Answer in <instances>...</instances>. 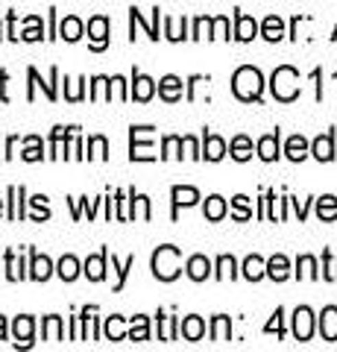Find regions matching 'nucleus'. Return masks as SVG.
<instances>
[{
	"mask_svg": "<svg viewBox=\"0 0 337 352\" xmlns=\"http://www.w3.org/2000/svg\"><path fill=\"white\" fill-rule=\"evenodd\" d=\"M232 94L244 103H258L264 94V76L253 65H241L232 76Z\"/></svg>",
	"mask_w": 337,
	"mask_h": 352,
	"instance_id": "f257e3e1",
	"label": "nucleus"
},
{
	"mask_svg": "<svg viewBox=\"0 0 337 352\" xmlns=\"http://www.w3.org/2000/svg\"><path fill=\"white\" fill-rule=\"evenodd\" d=\"M270 91L279 103H293L299 97V71L290 65H279L270 76Z\"/></svg>",
	"mask_w": 337,
	"mask_h": 352,
	"instance_id": "f03ea898",
	"label": "nucleus"
},
{
	"mask_svg": "<svg viewBox=\"0 0 337 352\" xmlns=\"http://www.w3.org/2000/svg\"><path fill=\"white\" fill-rule=\"evenodd\" d=\"M182 273V250L165 244L153 252V276L159 282H173Z\"/></svg>",
	"mask_w": 337,
	"mask_h": 352,
	"instance_id": "7ed1b4c3",
	"label": "nucleus"
},
{
	"mask_svg": "<svg viewBox=\"0 0 337 352\" xmlns=\"http://www.w3.org/2000/svg\"><path fill=\"white\" fill-rule=\"evenodd\" d=\"M147 135H153V126H132L129 129V159L132 162H153L156 159L153 144L144 141Z\"/></svg>",
	"mask_w": 337,
	"mask_h": 352,
	"instance_id": "20e7f679",
	"label": "nucleus"
},
{
	"mask_svg": "<svg viewBox=\"0 0 337 352\" xmlns=\"http://www.w3.org/2000/svg\"><path fill=\"white\" fill-rule=\"evenodd\" d=\"M314 320H317V317H314L311 308H308V305H299L297 311H293V338L302 340V344H305V340H311V335H314Z\"/></svg>",
	"mask_w": 337,
	"mask_h": 352,
	"instance_id": "39448f33",
	"label": "nucleus"
},
{
	"mask_svg": "<svg viewBox=\"0 0 337 352\" xmlns=\"http://www.w3.org/2000/svg\"><path fill=\"white\" fill-rule=\"evenodd\" d=\"M27 76H30V91H27V100H36V85H41L45 88V94H47V100H56V80H59V68H50V82H41V76H38V71L36 68H30L27 71Z\"/></svg>",
	"mask_w": 337,
	"mask_h": 352,
	"instance_id": "423d86ee",
	"label": "nucleus"
},
{
	"mask_svg": "<svg viewBox=\"0 0 337 352\" xmlns=\"http://www.w3.org/2000/svg\"><path fill=\"white\" fill-rule=\"evenodd\" d=\"M89 38H91V50H106L108 47V18L106 15H94L89 21Z\"/></svg>",
	"mask_w": 337,
	"mask_h": 352,
	"instance_id": "0eeeda50",
	"label": "nucleus"
},
{
	"mask_svg": "<svg viewBox=\"0 0 337 352\" xmlns=\"http://www.w3.org/2000/svg\"><path fill=\"white\" fill-rule=\"evenodd\" d=\"M170 197H173V220L179 217V208H188V206L200 203V191L191 188V185H173Z\"/></svg>",
	"mask_w": 337,
	"mask_h": 352,
	"instance_id": "6e6552de",
	"label": "nucleus"
},
{
	"mask_svg": "<svg viewBox=\"0 0 337 352\" xmlns=\"http://www.w3.org/2000/svg\"><path fill=\"white\" fill-rule=\"evenodd\" d=\"M153 94H156V80H150L141 71H132V91H129V97L138 103H147L153 100Z\"/></svg>",
	"mask_w": 337,
	"mask_h": 352,
	"instance_id": "1a4fd4ad",
	"label": "nucleus"
},
{
	"mask_svg": "<svg viewBox=\"0 0 337 352\" xmlns=\"http://www.w3.org/2000/svg\"><path fill=\"white\" fill-rule=\"evenodd\" d=\"M311 156L317 162H334V129L323 132L311 141Z\"/></svg>",
	"mask_w": 337,
	"mask_h": 352,
	"instance_id": "9d476101",
	"label": "nucleus"
},
{
	"mask_svg": "<svg viewBox=\"0 0 337 352\" xmlns=\"http://www.w3.org/2000/svg\"><path fill=\"white\" fill-rule=\"evenodd\" d=\"M279 138H281V132H267V135H261L258 138V159L261 162H276L281 156V150H279Z\"/></svg>",
	"mask_w": 337,
	"mask_h": 352,
	"instance_id": "9b49d317",
	"label": "nucleus"
},
{
	"mask_svg": "<svg viewBox=\"0 0 337 352\" xmlns=\"http://www.w3.org/2000/svg\"><path fill=\"white\" fill-rule=\"evenodd\" d=\"M32 332H36V320H32L30 314L15 317V323H12L15 346H32Z\"/></svg>",
	"mask_w": 337,
	"mask_h": 352,
	"instance_id": "f8f14e48",
	"label": "nucleus"
},
{
	"mask_svg": "<svg viewBox=\"0 0 337 352\" xmlns=\"http://www.w3.org/2000/svg\"><path fill=\"white\" fill-rule=\"evenodd\" d=\"M226 141L220 135H214V132H202V159L209 162H220L226 156Z\"/></svg>",
	"mask_w": 337,
	"mask_h": 352,
	"instance_id": "ddd939ff",
	"label": "nucleus"
},
{
	"mask_svg": "<svg viewBox=\"0 0 337 352\" xmlns=\"http://www.w3.org/2000/svg\"><path fill=\"white\" fill-rule=\"evenodd\" d=\"M106 261H108V250H100L97 256H89L82 264V273L91 282H103L106 279Z\"/></svg>",
	"mask_w": 337,
	"mask_h": 352,
	"instance_id": "4468645a",
	"label": "nucleus"
},
{
	"mask_svg": "<svg viewBox=\"0 0 337 352\" xmlns=\"http://www.w3.org/2000/svg\"><path fill=\"white\" fill-rule=\"evenodd\" d=\"M258 36V24H255V18H249L244 15L241 9H235V36L237 41H253Z\"/></svg>",
	"mask_w": 337,
	"mask_h": 352,
	"instance_id": "2eb2a0df",
	"label": "nucleus"
},
{
	"mask_svg": "<svg viewBox=\"0 0 337 352\" xmlns=\"http://www.w3.org/2000/svg\"><path fill=\"white\" fill-rule=\"evenodd\" d=\"M182 80L179 76H173V74H167V76H161L159 80V97L165 103H176V100H182Z\"/></svg>",
	"mask_w": 337,
	"mask_h": 352,
	"instance_id": "dca6fc26",
	"label": "nucleus"
},
{
	"mask_svg": "<svg viewBox=\"0 0 337 352\" xmlns=\"http://www.w3.org/2000/svg\"><path fill=\"white\" fill-rule=\"evenodd\" d=\"M30 279H36V282H47L53 276V261L47 256H38L36 250H30Z\"/></svg>",
	"mask_w": 337,
	"mask_h": 352,
	"instance_id": "f3484780",
	"label": "nucleus"
},
{
	"mask_svg": "<svg viewBox=\"0 0 337 352\" xmlns=\"http://www.w3.org/2000/svg\"><path fill=\"white\" fill-rule=\"evenodd\" d=\"M320 335L323 340L334 344L337 340V305H325L323 314H320Z\"/></svg>",
	"mask_w": 337,
	"mask_h": 352,
	"instance_id": "a211bd4d",
	"label": "nucleus"
},
{
	"mask_svg": "<svg viewBox=\"0 0 337 352\" xmlns=\"http://www.w3.org/2000/svg\"><path fill=\"white\" fill-rule=\"evenodd\" d=\"M185 270H188V279L191 282H205L211 276V261L205 256H191L188 264H185Z\"/></svg>",
	"mask_w": 337,
	"mask_h": 352,
	"instance_id": "6ab92c4d",
	"label": "nucleus"
},
{
	"mask_svg": "<svg viewBox=\"0 0 337 352\" xmlns=\"http://www.w3.org/2000/svg\"><path fill=\"white\" fill-rule=\"evenodd\" d=\"M73 129L77 126H53V132H50V159H62L65 144H68V138L73 135Z\"/></svg>",
	"mask_w": 337,
	"mask_h": 352,
	"instance_id": "aec40b11",
	"label": "nucleus"
},
{
	"mask_svg": "<svg viewBox=\"0 0 337 352\" xmlns=\"http://www.w3.org/2000/svg\"><path fill=\"white\" fill-rule=\"evenodd\" d=\"M179 335L185 338V340H202V335H205V323H202V317H197V314H191V317H185V320L179 323Z\"/></svg>",
	"mask_w": 337,
	"mask_h": 352,
	"instance_id": "412c9836",
	"label": "nucleus"
},
{
	"mask_svg": "<svg viewBox=\"0 0 337 352\" xmlns=\"http://www.w3.org/2000/svg\"><path fill=\"white\" fill-rule=\"evenodd\" d=\"M24 185H9V220H24Z\"/></svg>",
	"mask_w": 337,
	"mask_h": 352,
	"instance_id": "4be33fe9",
	"label": "nucleus"
},
{
	"mask_svg": "<svg viewBox=\"0 0 337 352\" xmlns=\"http://www.w3.org/2000/svg\"><path fill=\"white\" fill-rule=\"evenodd\" d=\"M267 276L273 279V282H285L290 276V261H288V256L276 252L273 258H267Z\"/></svg>",
	"mask_w": 337,
	"mask_h": 352,
	"instance_id": "5701e85b",
	"label": "nucleus"
},
{
	"mask_svg": "<svg viewBox=\"0 0 337 352\" xmlns=\"http://www.w3.org/2000/svg\"><path fill=\"white\" fill-rule=\"evenodd\" d=\"M311 153V144L305 141V135H290L285 144V156L290 162H305V156Z\"/></svg>",
	"mask_w": 337,
	"mask_h": 352,
	"instance_id": "b1692460",
	"label": "nucleus"
},
{
	"mask_svg": "<svg viewBox=\"0 0 337 352\" xmlns=\"http://www.w3.org/2000/svg\"><path fill=\"white\" fill-rule=\"evenodd\" d=\"M82 32H85V24H82L77 15H68L59 24V38H65V41H80Z\"/></svg>",
	"mask_w": 337,
	"mask_h": 352,
	"instance_id": "393cba45",
	"label": "nucleus"
},
{
	"mask_svg": "<svg viewBox=\"0 0 337 352\" xmlns=\"http://www.w3.org/2000/svg\"><path fill=\"white\" fill-rule=\"evenodd\" d=\"M226 212H229V206H226V200L220 194H211L209 200H205V208H202V214L205 220H211V223H217V220H223Z\"/></svg>",
	"mask_w": 337,
	"mask_h": 352,
	"instance_id": "a878e982",
	"label": "nucleus"
},
{
	"mask_svg": "<svg viewBox=\"0 0 337 352\" xmlns=\"http://www.w3.org/2000/svg\"><path fill=\"white\" fill-rule=\"evenodd\" d=\"M264 276H267V261L261 258V256H246L244 258V279L258 282V279H264Z\"/></svg>",
	"mask_w": 337,
	"mask_h": 352,
	"instance_id": "bb28decb",
	"label": "nucleus"
},
{
	"mask_svg": "<svg viewBox=\"0 0 337 352\" xmlns=\"http://www.w3.org/2000/svg\"><path fill=\"white\" fill-rule=\"evenodd\" d=\"M261 36H264L267 41H281L285 38V21H281L279 15H267L264 24H261Z\"/></svg>",
	"mask_w": 337,
	"mask_h": 352,
	"instance_id": "cd10ccee",
	"label": "nucleus"
},
{
	"mask_svg": "<svg viewBox=\"0 0 337 352\" xmlns=\"http://www.w3.org/2000/svg\"><path fill=\"white\" fill-rule=\"evenodd\" d=\"M229 156L235 162H249L253 159V141H249L246 135H235L232 144H229Z\"/></svg>",
	"mask_w": 337,
	"mask_h": 352,
	"instance_id": "c85d7f7f",
	"label": "nucleus"
},
{
	"mask_svg": "<svg viewBox=\"0 0 337 352\" xmlns=\"http://www.w3.org/2000/svg\"><path fill=\"white\" fill-rule=\"evenodd\" d=\"M317 217L323 220V223H332V220H337V197L334 194H325L317 200Z\"/></svg>",
	"mask_w": 337,
	"mask_h": 352,
	"instance_id": "c756f323",
	"label": "nucleus"
},
{
	"mask_svg": "<svg viewBox=\"0 0 337 352\" xmlns=\"http://www.w3.org/2000/svg\"><path fill=\"white\" fill-rule=\"evenodd\" d=\"M41 338L45 340H62L65 338V329H62V317L50 314L41 320Z\"/></svg>",
	"mask_w": 337,
	"mask_h": 352,
	"instance_id": "7c9ffc66",
	"label": "nucleus"
},
{
	"mask_svg": "<svg viewBox=\"0 0 337 352\" xmlns=\"http://www.w3.org/2000/svg\"><path fill=\"white\" fill-rule=\"evenodd\" d=\"M323 273L317 270V258L314 256H299L297 258V279H320Z\"/></svg>",
	"mask_w": 337,
	"mask_h": 352,
	"instance_id": "2f4dec72",
	"label": "nucleus"
},
{
	"mask_svg": "<svg viewBox=\"0 0 337 352\" xmlns=\"http://www.w3.org/2000/svg\"><path fill=\"white\" fill-rule=\"evenodd\" d=\"M159 317V340H176L179 338V320L176 317H165V314H156Z\"/></svg>",
	"mask_w": 337,
	"mask_h": 352,
	"instance_id": "473e14b6",
	"label": "nucleus"
},
{
	"mask_svg": "<svg viewBox=\"0 0 337 352\" xmlns=\"http://www.w3.org/2000/svg\"><path fill=\"white\" fill-rule=\"evenodd\" d=\"M229 338H232V320L226 314H217L211 320V340L220 344V340H229Z\"/></svg>",
	"mask_w": 337,
	"mask_h": 352,
	"instance_id": "72a5a7b5",
	"label": "nucleus"
},
{
	"mask_svg": "<svg viewBox=\"0 0 337 352\" xmlns=\"http://www.w3.org/2000/svg\"><path fill=\"white\" fill-rule=\"evenodd\" d=\"M56 273H59L62 282H73V279L80 276V261L73 258V256H62V261L56 264Z\"/></svg>",
	"mask_w": 337,
	"mask_h": 352,
	"instance_id": "f704fd0d",
	"label": "nucleus"
},
{
	"mask_svg": "<svg viewBox=\"0 0 337 352\" xmlns=\"http://www.w3.org/2000/svg\"><path fill=\"white\" fill-rule=\"evenodd\" d=\"M103 332L108 340H124L129 338V332L124 329V317L121 314H112V317H106V326H103Z\"/></svg>",
	"mask_w": 337,
	"mask_h": 352,
	"instance_id": "c9c22d12",
	"label": "nucleus"
},
{
	"mask_svg": "<svg viewBox=\"0 0 337 352\" xmlns=\"http://www.w3.org/2000/svg\"><path fill=\"white\" fill-rule=\"evenodd\" d=\"M21 159H24V162H41V159H45V144H41L38 135H30L24 141V153H21Z\"/></svg>",
	"mask_w": 337,
	"mask_h": 352,
	"instance_id": "e433bc0d",
	"label": "nucleus"
},
{
	"mask_svg": "<svg viewBox=\"0 0 337 352\" xmlns=\"http://www.w3.org/2000/svg\"><path fill=\"white\" fill-rule=\"evenodd\" d=\"M182 147L185 141L179 135H165V141H161V159H182Z\"/></svg>",
	"mask_w": 337,
	"mask_h": 352,
	"instance_id": "4c0bfd02",
	"label": "nucleus"
},
{
	"mask_svg": "<svg viewBox=\"0 0 337 352\" xmlns=\"http://www.w3.org/2000/svg\"><path fill=\"white\" fill-rule=\"evenodd\" d=\"M135 267V256H129L124 264L117 261L115 256H112V270L117 273V285H115V291H124V285H126V276H129V270Z\"/></svg>",
	"mask_w": 337,
	"mask_h": 352,
	"instance_id": "58836bf2",
	"label": "nucleus"
},
{
	"mask_svg": "<svg viewBox=\"0 0 337 352\" xmlns=\"http://www.w3.org/2000/svg\"><path fill=\"white\" fill-rule=\"evenodd\" d=\"M129 340H150V320L144 314L132 317V326H129Z\"/></svg>",
	"mask_w": 337,
	"mask_h": 352,
	"instance_id": "ea45409f",
	"label": "nucleus"
},
{
	"mask_svg": "<svg viewBox=\"0 0 337 352\" xmlns=\"http://www.w3.org/2000/svg\"><path fill=\"white\" fill-rule=\"evenodd\" d=\"M85 156L106 162V159H108V141H106L103 135H91V138H89V153H85Z\"/></svg>",
	"mask_w": 337,
	"mask_h": 352,
	"instance_id": "a19ab883",
	"label": "nucleus"
},
{
	"mask_svg": "<svg viewBox=\"0 0 337 352\" xmlns=\"http://www.w3.org/2000/svg\"><path fill=\"white\" fill-rule=\"evenodd\" d=\"M214 276L217 279H235L237 276V261L232 258V256H220V258H217V273H214Z\"/></svg>",
	"mask_w": 337,
	"mask_h": 352,
	"instance_id": "79ce46f5",
	"label": "nucleus"
},
{
	"mask_svg": "<svg viewBox=\"0 0 337 352\" xmlns=\"http://www.w3.org/2000/svg\"><path fill=\"white\" fill-rule=\"evenodd\" d=\"M27 273H24V264H21V258H15V252L12 250H6V279L9 282H18V279H24Z\"/></svg>",
	"mask_w": 337,
	"mask_h": 352,
	"instance_id": "37998d69",
	"label": "nucleus"
},
{
	"mask_svg": "<svg viewBox=\"0 0 337 352\" xmlns=\"http://www.w3.org/2000/svg\"><path fill=\"white\" fill-rule=\"evenodd\" d=\"M185 24L188 21H176V18H165V36L170 38V41H182V38H191V36H185Z\"/></svg>",
	"mask_w": 337,
	"mask_h": 352,
	"instance_id": "c03bdc74",
	"label": "nucleus"
},
{
	"mask_svg": "<svg viewBox=\"0 0 337 352\" xmlns=\"http://www.w3.org/2000/svg\"><path fill=\"white\" fill-rule=\"evenodd\" d=\"M41 36H45L41 18H38V15H30V18H27V30L21 32V38H24V41H41Z\"/></svg>",
	"mask_w": 337,
	"mask_h": 352,
	"instance_id": "a18cd8bd",
	"label": "nucleus"
},
{
	"mask_svg": "<svg viewBox=\"0 0 337 352\" xmlns=\"http://www.w3.org/2000/svg\"><path fill=\"white\" fill-rule=\"evenodd\" d=\"M232 217H235V220H241V223L253 217V208H249V197H244V194H237V197H235V200H232Z\"/></svg>",
	"mask_w": 337,
	"mask_h": 352,
	"instance_id": "49530a36",
	"label": "nucleus"
},
{
	"mask_svg": "<svg viewBox=\"0 0 337 352\" xmlns=\"http://www.w3.org/2000/svg\"><path fill=\"white\" fill-rule=\"evenodd\" d=\"M71 206H73V220H80L82 217V212H89V217H94V208L100 206L103 200H94V203H89V197H80V203L77 200H68Z\"/></svg>",
	"mask_w": 337,
	"mask_h": 352,
	"instance_id": "de8ad7c7",
	"label": "nucleus"
},
{
	"mask_svg": "<svg viewBox=\"0 0 337 352\" xmlns=\"http://www.w3.org/2000/svg\"><path fill=\"white\" fill-rule=\"evenodd\" d=\"M30 206L36 208V214H32V220H36V223H41V220H47V217H50V208H47V197H45V194L32 197Z\"/></svg>",
	"mask_w": 337,
	"mask_h": 352,
	"instance_id": "09e8293b",
	"label": "nucleus"
},
{
	"mask_svg": "<svg viewBox=\"0 0 337 352\" xmlns=\"http://www.w3.org/2000/svg\"><path fill=\"white\" fill-rule=\"evenodd\" d=\"M264 332H267V335H273V332H276L279 338H285V308H276L273 320L264 326Z\"/></svg>",
	"mask_w": 337,
	"mask_h": 352,
	"instance_id": "8fccbe9b",
	"label": "nucleus"
},
{
	"mask_svg": "<svg viewBox=\"0 0 337 352\" xmlns=\"http://www.w3.org/2000/svg\"><path fill=\"white\" fill-rule=\"evenodd\" d=\"M323 279L337 282V258H332L329 250H323Z\"/></svg>",
	"mask_w": 337,
	"mask_h": 352,
	"instance_id": "3c124183",
	"label": "nucleus"
},
{
	"mask_svg": "<svg viewBox=\"0 0 337 352\" xmlns=\"http://www.w3.org/2000/svg\"><path fill=\"white\" fill-rule=\"evenodd\" d=\"M211 21L214 18H197V21H194L191 38H211Z\"/></svg>",
	"mask_w": 337,
	"mask_h": 352,
	"instance_id": "603ef678",
	"label": "nucleus"
},
{
	"mask_svg": "<svg viewBox=\"0 0 337 352\" xmlns=\"http://www.w3.org/2000/svg\"><path fill=\"white\" fill-rule=\"evenodd\" d=\"M211 38H229V18L226 15L211 21Z\"/></svg>",
	"mask_w": 337,
	"mask_h": 352,
	"instance_id": "864d4df0",
	"label": "nucleus"
},
{
	"mask_svg": "<svg viewBox=\"0 0 337 352\" xmlns=\"http://www.w3.org/2000/svg\"><path fill=\"white\" fill-rule=\"evenodd\" d=\"M182 141H185V150H188L191 159H202V150H200V144H197V138H194V135H185Z\"/></svg>",
	"mask_w": 337,
	"mask_h": 352,
	"instance_id": "5fc2aeb1",
	"label": "nucleus"
},
{
	"mask_svg": "<svg viewBox=\"0 0 337 352\" xmlns=\"http://www.w3.org/2000/svg\"><path fill=\"white\" fill-rule=\"evenodd\" d=\"M311 80L317 82V100H323V71L314 68V71H311Z\"/></svg>",
	"mask_w": 337,
	"mask_h": 352,
	"instance_id": "6e6d98bb",
	"label": "nucleus"
},
{
	"mask_svg": "<svg viewBox=\"0 0 337 352\" xmlns=\"http://www.w3.org/2000/svg\"><path fill=\"white\" fill-rule=\"evenodd\" d=\"M6 82H9V74L6 71H0V100H9V94H6Z\"/></svg>",
	"mask_w": 337,
	"mask_h": 352,
	"instance_id": "4d7b16f0",
	"label": "nucleus"
},
{
	"mask_svg": "<svg viewBox=\"0 0 337 352\" xmlns=\"http://www.w3.org/2000/svg\"><path fill=\"white\" fill-rule=\"evenodd\" d=\"M138 206H141V217L150 220V200H147L144 194H138Z\"/></svg>",
	"mask_w": 337,
	"mask_h": 352,
	"instance_id": "13d9d810",
	"label": "nucleus"
},
{
	"mask_svg": "<svg viewBox=\"0 0 337 352\" xmlns=\"http://www.w3.org/2000/svg\"><path fill=\"white\" fill-rule=\"evenodd\" d=\"M290 203H293V208H297L299 220H305V217H308V203H299V200H290Z\"/></svg>",
	"mask_w": 337,
	"mask_h": 352,
	"instance_id": "bf43d9fd",
	"label": "nucleus"
},
{
	"mask_svg": "<svg viewBox=\"0 0 337 352\" xmlns=\"http://www.w3.org/2000/svg\"><path fill=\"white\" fill-rule=\"evenodd\" d=\"M15 147H18V138L12 135V138L6 141V153H3V156H6V159H12V156H15Z\"/></svg>",
	"mask_w": 337,
	"mask_h": 352,
	"instance_id": "052dcab7",
	"label": "nucleus"
},
{
	"mask_svg": "<svg viewBox=\"0 0 337 352\" xmlns=\"http://www.w3.org/2000/svg\"><path fill=\"white\" fill-rule=\"evenodd\" d=\"M153 32H156V41H159V6L153 9Z\"/></svg>",
	"mask_w": 337,
	"mask_h": 352,
	"instance_id": "680f3d73",
	"label": "nucleus"
},
{
	"mask_svg": "<svg viewBox=\"0 0 337 352\" xmlns=\"http://www.w3.org/2000/svg\"><path fill=\"white\" fill-rule=\"evenodd\" d=\"M0 340H6V317H0Z\"/></svg>",
	"mask_w": 337,
	"mask_h": 352,
	"instance_id": "e2e57ef3",
	"label": "nucleus"
},
{
	"mask_svg": "<svg viewBox=\"0 0 337 352\" xmlns=\"http://www.w3.org/2000/svg\"><path fill=\"white\" fill-rule=\"evenodd\" d=\"M0 214H3V200H0Z\"/></svg>",
	"mask_w": 337,
	"mask_h": 352,
	"instance_id": "0e129e2a",
	"label": "nucleus"
},
{
	"mask_svg": "<svg viewBox=\"0 0 337 352\" xmlns=\"http://www.w3.org/2000/svg\"><path fill=\"white\" fill-rule=\"evenodd\" d=\"M332 38H337V27H334V36H332Z\"/></svg>",
	"mask_w": 337,
	"mask_h": 352,
	"instance_id": "69168bd1",
	"label": "nucleus"
},
{
	"mask_svg": "<svg viewBox=\"0 0 337 352\" xmlns=\"http://www.w3.org/2000/svg\"><path fill=\"white\" fill-rule=\"evenodd\" d=\"M0 38H3V32H0Z\"/></svg>",
	"mask_w": 337,
	"mask_h": 352,
	"instance_id": "338daca9",
	"label": "nucleus"
},
{
	"mask_svg": "<svg viewBox=\"0 0 337 352\" xmlns=\"http://www.w3.org/2000/svg\"><path fill=\"white\" fill-rule=\"evenodd\" d=\"M334 80H337V74H334Z\"/></svg>",
	"mask_w": 337,
	"mask_h": 352,
	"instance_id": "774afa93",
	"label": "nucleus"
}]
</instances>
